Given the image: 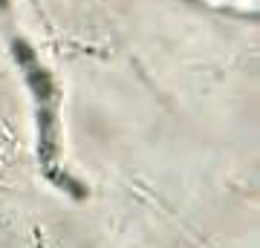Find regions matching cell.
Listing matches in <instances>:
<instances>
[{
  "label": "cell",
  "instance_id": "cell-1",
  "mask_svg": "<svg viewBox=\"0 0 260 248\" xmlns=\"http://www.w3.org/2000/svg\"><path fill=\"white\" fill-rule=\"evenodd\" d=\"M0 29L6 35L12 61L18 64L23 81L35 95L38 104V124H41V159H44V170L49 179H61L58 173V156H61V141H58V84L47 66L41 64L35 46L20 35L15 26V12H12V0H0Z\"/></svg>",
  "mask_w": 260,
  "mask_h": 248
}]
</instances>
